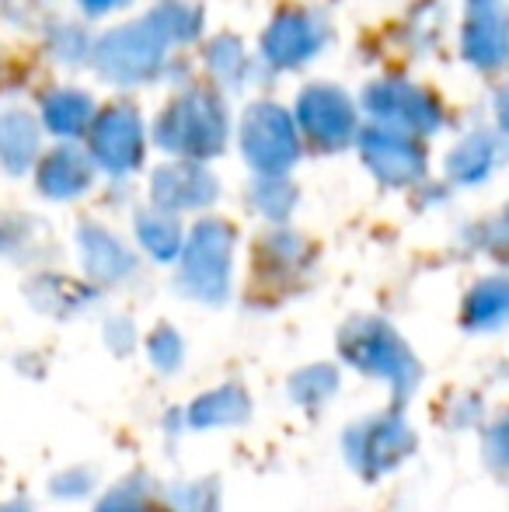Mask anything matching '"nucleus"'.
<instances>
[{
  "instance_id": "nucleus-5",
  "label": "nucleus",
  "mask_w": 509,
  "mask_h": 512,
  "mask_svg": "<svg viewBox=\"0 0 509 512\" xmlns=\"http://www.w3.org/2000/svg\"><path fill=\"white\" fill-rule=\"evenodd\" d=\"M475 310H478V321H503L509 317V286L506 283H492L485 286L482 293H475Z\"/></svg>"
},
{
  "instance_id": "nucleus-1",
  "label": "nucleus",
  "mask_w": 509,
  "mask_h": 512,
  "mask_svg": "<svg viewBox=\"0 0 509 512\" xmlns=\"http://www.w3.org/2000/svg\"><path fill=\"white\" fill-rule=\"evenodd\" d=\"M248 154H252V161H258L262 168H279V164L290 161L293 136H290V129H286L283 115L272 112V108H262V112L248 122Z\"/></svg>"
},
{
  "instance_id": "nucleus-4",
  "label": "nucleus",
  "mask_w": 509,
  "mask_h": 512,
  "mask_svg": "<svg viewBox=\"0 0 509 512\" xmlns=\"http://www.w3.org/2000/svg\"><path fill=\"white\" fill-rule=\"evenodd\" d=\"M304 112H307V126L311 133L325 136V126H332V140L335 136H346L349 129V108L342 98H335L332 91H318V95H307L304 98Z\"/></svg>"
},
{
  "instance_id": "nucleus-7",
  "label": "nucleus",
  "mask_w": 509,
  "mask_h": 512,
  "mask_svg": "<svg viewBox=\"0 0 509 512\" xmlns=\"http://www.w3.org/2000/svg\"><path fill=\"white\" fill-rule=\"evenodd\" d=\"M91 7H105V0H91Z\"/></svg>"
},
{
  "instance_id": "nucleus-3",
  "label": "nucleus",
  "mask_w": 509,
  "mask_h": 512,
  "mask_svg": "<svg viewBox=\"0 0 509 512\" xmlns=\"http://www.w3.org/2000/svg\"><path fill=\"white\" fill-rule=\"evenodd\" d=\"M136 140H140V129H136V122L129 119V112H112V119L105 122V133H98V154L105 157L109 164H116V168H123L136 157Z\"/></svg>"
},
{
  "instance_id": "nucleus-6",
  "label": "nucleus",
  "mask_w": 509,
  "mask_h": 512,
  "mask_svg": "<svg viewBox=\"0 0 509 512\" xmlns=\"http://www.w3.org/2000/svg\"><path fill=\"white\" fill-rule=\"evenodd\" d=\"M102 512H140V509L129 506L126 499H109V502H105V509H102Z\"/></svg>"
},
{
  "instance_id": "nucleus-2",
  "label": "nucleus",
  "mask_w": 509,
  "mask_h": 512,
  "mask_svg": "<svg viewBox=\"0 0 509 512\" xmlns=\"http://www.w3.org/2000/svg\"><path fill=\"white\" fill-rule=\"evenodd\" d=\"M192 272H199V283L196 290H210L217 293L220 286H224V234H217V230H203V237H196V248H192Z\"/></svg>"
}]
</instances>
